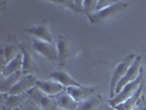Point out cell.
Returning a JSON list of instances; mask_svg holds the SVG:
<instances>
[{
    "mask_svg": "<svg viewBox=\"0 0 146 110\" xmlns=\"http://www.w3.org/2000/svg\"><path fill=\"white\" fill-rule=\"evenodd\" d=\"M135 59H136V56L134 54H130L115 66V68H114V71L112 73V76H111V81H110V99L114 97V93H115V88H117V83L123 78V76L129 71V68L131 67V65L133 64Z\"/></svg>",
    "mask_w": 146,
    "mask_h": 110,
    "instance_id": "6da1fadb",
    "label": "cell"
},
{
    "mask_svg": "<svg viewBox=\"0 0 146 110\" xmlns=\"http://www.w3.org/2000/svg\"><path fill=\"white\" fill-rule=\"evenodd\" d=\"M143 79H144V71H143V67H141L139 77L134 81L127 84L125 87L122 88V90H121L117 95H115L113 98H111L109 100L110 106L115 107L117 105H120V103H122L123 101H125L126 99H129V98L139 89V86L143 84Z\"/></svg>",
    "mask_w": 146,
    "mask_h": 110,
    "instance_id": "7a4b0ae2",
    "label": "cell"
},
{
    "mask_svg": "<svg viewBox=\"0 0 146 110\" xmlns=\"http://www.w3.org/2000/svg\"><path fill=\"white\" fill-rule=\"evenodd\" d=\"M27 95L30 99L35 101L43 110H58L55 97H51V96L46 95L37 86L29 90Z\"/></svg>",
    "mask_w": 146,
    "mask_h": 110,
    "instance_id": "3957f363",
    "label": "cell"
},
{
    "mask_svg": "<svg viewBox=\"0 0 146 110\" xmlns=\"http://www.w3.org/2000/svg\"><path fill=\"white\" fill-rule=\"evenodd\" d=\"M126 6H127V2H125V1H115L110 7L102 9L100 11H97L91 15H89V19L92 23H103L108 19L114 17L120 11H122L124 8H126Z\"/></svg>",
    "mask_w": 146,
    "mask_h": 110,
    "instance_id": "277c9868",
    "label": "cell"
},
{
    "mask_svg": "<svg viewBox=\"0 0 146 110\" xmlns=\"http://www.w3.org/2000/svg\"><path fill=\"white\" fill-rule=\"evenodd\" d=\"M32 47L38 54H41L42 56L46 57L50 61H58L57 47L53 43H48L45 41H41L38 39H34L32 42Z\"/></svg>",
    "mask_w": 146,
    "mask_h": 110,
    "instance_id": "5b68a950",
    "label": "cell"
},
{
    "mask_svg": "<svg viewBox=\"0 0 146 110\" xmlns=\"http://www.w3.org/2000/svg\"><path fill=\"white\" fill-rule=\"evenodd\" d=\"M141 61H142V56H136V59H134L133 64H132L131 67L129 68V71L126 72V74L123 76V78L117 83L114 96L117 95V94L122 90V88L125 87L127 84H130V83H132V81H134L137 77H139V71H141V67H142V66H141Z\"/></svg>",
    "mask_w": 146,
    "mask_h": 110,
    "instance_id": "8992f818",
    "label": "cell"
},
{
    "mask_svg": "<svg viewBox=\"0 0 146 110\" xmlns=\"http://www.w3.org/2000/svg\"><path fill=\"white\" fill-rule=\"evenodd\" d=\"M36 78L33 76V74L30 75H23L20 81L12 87V89L9 91V95H22V94H28V91L32 88L36 86Z\"/></svg>",
    "mask_w": 146,
    "mask_h": 110,
    "instance_id": "52a82bcc",
    "label": "cell"
},
{
    "mask_svg": "<svg viewBox=\"0 0 146 110\" xmlns=\"http://www.w3.org/2000/svg\"><path fill=\"white\" fill-rule=\"evenodd\" d=\"M1 98H2V100H1L2 110H13L20 108L22 105L29 99L27 94H22V95L1 94Z\"/></svg>",
    "mask_w": 146,
    "mask_h": 110,
    "instance_id": "ba28073f",
    "label": "cell"
},
{
    "mask_svg": "<svg viewBox=\"0 0 146 110\" xmlns=\"http://www.w3.org/2000/svg\"><path fill=\"white\" fill-rule=\"evenodd\" d=\"M52 81H55L59 83L62 86H64L65 88L68 87H84V85H81L80 83L74 79L73 77L68 73H66L65 71H56L53 72L50 75Z\"/></svg>",
    "mask_w": 146,
    "mask_h": 110,
    "instance_id": "9c48e42d",
    "label": "cell"
},
{
    "mask_svg": "<svg viewBox=\"0 0 146 110\" xmlns=\"http://www.w3.org/2000/svg\"><path fill=\"white\" fill-rule=\"evenodd\" d=\"M55 100L58 109L60 110H76L78 106V103L68 94L66 88L57 96H55Z\"/></svg>",
    "mask_w": 146,
    "mask_h": 110,
    "instance_id": "30bf717a",
    "label": "cell"
},
{
    "mask_svg": "<svg viewBox=\"0 0 146 110\" xmlns=\"http://www.w3.org/2000/svg\"><path fill=\"white\" fill-rule=\"evenodd\" d=\"M21 53V46L19 43L15 42H10L8 43L2 50H1V63H2V68L7 65L9 62H11L15 56Z\"/></svg>",
    "mask_w": 146,
    "mask_h": 110,
    "instance_id": "8fae6325",
    "label": "cell"
},
{
    "mask_svg": "<svg viewBox=\"0 0 146 110\" xmlns=\"http://www.w3.org/2000/svg\"><path fill=\"white\" fill-rule=\"evenodd\" d=\"M25 31L28 33H30L31 35L35 37V39L48 42V43H53V35L51 33V30L48 29V27L45 25V24L34 25V27H31L29 29H27Z\"/></svg>",
    "mask_w": 146,
    "mask_h": 110,
    "instance_id": "7c38bea8",
    "label": "cell"
},
{
    "mask_svg": "<svg viewBox=\"0 0 146 110\" xmlns=\"http://www.w3.org/2000/svg\"><path fill=\"white\" fill-rule=\"evenodd\" d=\"M36 86L43 93H45L46 95L51 96V97H55L57 96L59 93H62L65 87L62 86L59 83L55 81H37L36 83Z\"/></svg>",
    "mask_w": 146,
    "mask_h": 110,
    "instance_id": "4fadbf2b",
    "label": "cell"
},
{
    "mask_svg": "<svg viewBox=\"0 0 146 110\" xmlns=\"http://www.w3.org/2000/svg\"><path fill=\"white\" fill-rule=\"evenodd\" d=\"M21 51L23 54V66H22V72L24 75H30L37 71V65L32 57V54L29 51L28 47H25L23 44H20Z\"/></svg>",
    "mask_w": 146,
    "mask_h": 110,
    "instance_id": "5bb4252c",
    "label": "cell"
},
{
    "mask_svg": "<svg viewBox=\"0 0 146 110\" xmlns=\"http://www.w3.org/2000/svg\"><path fill=\"white\" fill-rule=\"evenodd\" d=\"M24 74L22 71L17 72V73L9 75V76H2L1 75V84H0V91L1 94H9V91L12 89V87L15 86L18 81H20L22 76Z\"/></svg>",
    "mask_w": 146,
    "mask_h": 110,
    "instance_id": "9a60e30c",
    "label": "cell"
},
{
    "mask_svg": "<svg viewBox=\"0 0 146 110\" xmlns=\"http://www.w3.org/2000/svg\"><path fill=\"white\" fill-rule=\"evenodd\" d=\"M66 90L77 103H81L85 99L89 98L90 96H92V93L95 91V88L86 87V86H84V87H68L66 88Z\"/></svg>",
    "mask_w": 146,
    "mask_h": 110,
    "instance_id": "2e32d148",
    "label": "cell"
},
{
    "mask_svg": "<svg viewBox=\"0 0 146 110\" xmlns=\"http://www.w3.org/2000/svg\"><path fill=\"white\" fill-rule=\"evenodd\" d=\"M57 52H58V63L60 66H64L69 57V42L65 37H58L57 39Z\"/></svg>",
    "mask_w": 146,
    "mask_h": 110,
    "instance_id": "e0dca14e",
    "label": "cell"
},
{
    "mask_svg": "<svg viewBox=\"0 0 146 110\" xmlns=\"http://www.w3.org/2000/svg\"><path fill=\"white\" fill-rule=\"evenodd\" d=\"M142 91H143V84L139 86V89H137L129 99H126V100L123 101L122 103H120V105H117L115 107H113V109L114 110H134L135 107L137 106L141 97H142V96H141L142 95Z\"/></svg>",
    "mask_w": 146,
    "mask_h": 110,
    "instance_id": "ac0fdd59",
    "label": "cell"
},
{
    "mask_svg": "<svg viewBox=\"0 0 146 110\" xmlns=\"http://www.w3.org/2000/svg\"><path fill=\"white\" fill-rule=\"evenodd\" d=\"M22 66H23V54L21 51V53H19L15 59L11 62H9L7 65L1 69V75L9 76V75H12L17 72H20V71H22Z\"/></svg>",
    "mask_w": 146,
    "mask_h": 110,
    "instance_id": "d6986e66",
    "label": "cell"
},
{
    "mask_svg": "<svg viewBox=\"0 0 146 110\" xmlns=\"http://www.w3.org/2000/svg\"><path fill=\"white\" fill-rule=\"evenodd\" d=\"M102 105V97L100 95H92L84 101L78 103L76 110H98Z\"/></svg>",
    "mask_w": 146,
    "mask_h": 110,
    "instance_id": "ffe728a7",
    "label": "cell"
},
{
    "mask_svg": "<svg viewBox=\"0 0 146 110\" xmlns=\"http://www.w3.org/2000/svg\"><path fill=\"white\" fill-rule=\"evenodd\" d=\"M98 6V0H84V11L89 15L95 13L97 11Z\"/></svg>",
    "mask_w": 146,
    "mask_h": 110,
    "instance_id": "44dd1931",
    "label": "cell"
},
{
    "mask_svg": "<svg viewBox=\"0 0 146 110\" xmlns=\"http://www.w3.org/2000/svg\"><path fill=\"white\" fill-rule=\"evenodd\" d=\"M20 109L21 110H43L35 101H33V100L30 99V98L20 107Z\"/></svg>",
    "mask_w": 146,
    "mask_h": 110,
    "instance_id": "7402d4cb",
    "label": "cell"
},
{
    "mask_svg": "<svg viewBox=\"0 0 146 110\" xmlns=\"http://www.w3.org/2000/svg\"><path fill=\"white\" fill-rule=\"evenodd\" d=\"M115 1H109V0H98V6H97V11H100L102 9L110 7L111 5H113ZM96 11V12H97Z\"/></svg>",
    "mask_w": 146,
    "mask_h": 110,
    "instance_id": "603a6c76",
    "label": "cell"
},
{
    "mask_svg": "<svg viewBox=\"0 0 146 110\" xmlns=\"http://www.w3.org/2000/svg\"><path fill=\"white\" fill-rule=\"evenodd\" d=\"M136 110H146V99L144 97H141V101L137 103Z\"/></svg>",
    "mask_w": 146,
    "mask_h": 110,
    "instance_id": "cb8c5ba5",
    "label": "cell"
},
{
    "mask_svg": "<svg viewBox=\"0 0 146 110\" xmlns=\"http://www.w3.org/2000/svg\"><path fill=\"white\" fill-rule=\"evenodd\" d=\"M98 110H114V109H113L112 106H110L109 103H102Z\"/></svg>",
    "mask_w": 146,
    "mask_h": 110,
    "instance_id": "d4e9b609",
    "label": "cell"
},
{
    "mask_svg": "<svg viewBox=\"0 0 146 110\" xmlns=\"http://www.w3.org/2000/svg\"><path fill=\"white\" fill-rule=\"evenodd\" d=\"M13 110H21L20 108H17V109H13Z\"/></svg>",
    "mask_w": 146,
    "mask_h": 110,
    "instance_id": "484cf974",
    "label": "cell"
},
{
    "mask_svg": "<svg viewBox=\"0 0 146 110\" xmlns=\"http://www.w3.org/2000/svg\"><path fill=\"white\" fill-rule=\"evenodd\" d=\"M134 110H136V109H134Z\"/></svg>",
    "mask_w": 146,
    "mask_h": 110,
    "instance_id": "4316f807",
    "label": "cell"
},
{
    "mask_svg": "<svg viewBox=\"0 0 146 110\" xmlns=\"http://www.w3.org/2000/svg\"><path fill=\"white\" fill-rule=\"evenodd\" d=\"M58 110H60V109H58Z\"/></svg>",
    "mask_w": 146,
    "mask_h": 110,
    "instance_id": "83f0119b",
    "label": "cell"
}]
</instances>
